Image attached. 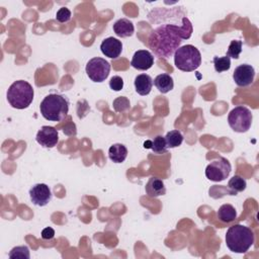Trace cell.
I'll return each instance as SVG.
<instances>
[{
  "label": "cell",
  "mask_w": 259,
  "mask_h": 259,
  "mask_svg": "<svg viewBox=\"0 0 259 259\" xmlns=\"http://www.w3.org/2000/svg\"><path fill=\"white\" fill-rule=\"evenodd\" d=\"M247 182L240 175H234L228 182V188L232 192L233 195H236L238 192L244 191L246 189Z\"/></svg>",
  "instance_id": "obj_21"
},
{
  "label": "cell",
  "mask_w": 259,
  "mask_h": 259,
  "mask_svg": "<svg viewBox=\"0 0 259 259\" xmlns=\"http://www.w3.org/2000/svg\"><path fill=\"white\" fill-rule=\"evenodd\" d=\"M85 71L89 79H91L93 82L101 83L105 81L109 75L110 64L103 58L95 57L87 62Z\"/></svg>",
  "instance_id": "obj_7"
},
{
  "label": "cell",
  "mask_w": 259,
  "mask_h": 259,
  "mask_svg": "<svg viewBox=\"0 0 259 259\" xmlns=\"http://www.w3.org/2000/svg\"><path fill=\"white\" fill-rule=\"evenodd\" d=\"M255 77V70L249 64H241L239 65L234 73L233 79L235 83L240 87H246L253 83Z\"/></svg>",
  "instance_id": "obj_10"
},
{
  "label": "cell",
  "mask_w": 259,
  "mask_h": 259,
  "mask_svg": "<svg viewBox=\"0 0 259 259\" xmlns=\"http://www.w3.org/2000/svg\"><path fill=\"white\" fill-rule=\"evenodd\" d=\"M34 91L32 86L24 80L13 82L6 93L8 103L16 109L27 108L33 100Z\"/></svg>",
  "instance_id": "obj_4"
},
{
  "label": "cell",
  "mask_w": 259,
  "mask_h": 259,
  "mask_svg": "<svg viewBox=\"0 0 259 259\" xmlns=\"http://www.w3.org/2000/svg\"><path fill=\"white\" fill-rule=\"evenodd\" d=\"M237 218V211L232 204L226 203L220 206L218 210V219L223 223H230Z\"/></svg>",
  "instance_id": "obj_20"
},
{
  "label": "cell",
  "mask_w": 259,
  "mask_h": 259,
  "mask_svg": "<svg viewBox=\"0 0 259 259\" xmlns=\"http://www.w3.org/2000/svg\"><path fill=\"white\" fill-rule=\"evenodd\" d=\"M29 198L34 205L45 206L52 199V191L45 183H36L29 189Z\"/></svg>",
  "instance_id": "obj_9"
},
{
  "label": "cell",
  "mask_w": 259,
  "mask_h": 259,
  "mask_svg": "<svg viewBox=\"0 0 259 259\" xmlns=\"http://www.w3.org/2000/svg\"><path fill=\"white\" fill-rule=\"evenodd\" d=\"M145 189H146V193L150 197H158L166 193V187L164 185L163 180L154 176L149 178L145 186Z\"/></svg>",
  "instance_id": "obj_14"
},
{
  "label": "cell",
  "mask_w": 259,
  "mask_h": 259,
  "mask_svg": "<svg viewBox=\"0 0 259 259\" xmlns=\"http://www.w3.org/2000/svg\"><path fill=\"white\" fill-rule=\"evenodd\" d=\"M226 244L234 253H246L254 244V234L246 226L234 225L226 233Z\"/></svg>",
  "instance_id": "obj_3"
},
{
  "label": "cell",
  "mask_w": 259,
  "mask_h": 259,
  "mask_svg": "<svg viewBox=\"0 0 259 259\" xmlns=\"http://www.w3.org/2000/svg\"><path fill=\"white\" fill-rule=\"evenodd\" d=\"M242 40L239 39H233L228 48L227 51V55L229 58H233V59H238L240 54L242 53Z\"/></svg>",
  "instance_id": "obj_25"
},
{
  "label": "cell",
  "mask_w": 259,
  "mask_h": 259,
  "mask_svg": "<svg viewBox=\"0 0 259 259\" xmlns=\"http://www.w3.org/2000/svg\"><path fill=\"white\" fill-rule=\"evenodd\" d=\"M112 105L116 112H122V111L128 109L131 106L130 100L125 96H120V97L115 98L112 102Z\"/></svg>",
  "instance_id": "obj_26"
},
{
  "label": "cell",
  "mask_w": 259,
  "mask_h": 259,
  "mask_svg": "<svg viewBox=\"0 0 259 259\" xmlns=\"http://www.w3.org/2000/svg\"><path fill=\"white\" fill-rule=\"evenodd\" d=\"M213 66H214V70L218 73L224 72V71H228L231 67V59L228 56H224V57H213Z\"/></svg>",
  "instance_id": "obj_24"
},
{
  "label": "cell",
  "mask_w": 259,
  "mask_h": 259,
  "mask_svg": "<svg viewBox=\"0 0 259 259\" xmlns=\"http://www.w3.org/2000/svg\"><path fill=\"white\" fill-rule=\"evenodd\" d=\"M109 87L113 91H120L123 88V80L119 76H113L109 80Z\"/></svg>",
  "instance_id": "obj_28"
},
{
  "label": "cell",
  "mask_w": 259,
  "mask_h": 259,
  "mask_svg": "<svg viewBox=\"0 0 259 259\" xmlns=\"http://www.w3.org/2000/svg\"><path fill=\"white\" fill-rule=\"evenodd\" d=\"M35 140L44 148H54L59 142V133L54 126L44 125L37 132Z\"/></svg>",
  "instance_id": "obj_11"
},
{
  "label": "cell",
  "mask_w": 259,
  "mask_h": 259,
  "mask_svg": "<svg viewBox=\"0 0 259 259\" xmlns=\"http://www.w3.org/2000/svg\"><path fill=\"white\" fill-rule=\"evenodd\" d=\"M39 110L47 120L61 121L68 114L69 100L63 94L50 93L40 102Z\"/></svg>",
  "instance_id": "obj_2"
},
{
  "label": "cell",
  "mask_w": 259,
  "mask_h": 259,
  "mask_svg": "<svg viewBox=\"0 0 259 259\" xmlns=\"http://www.w3.org/2000/svg\"><path fill=\"white\" fill-rule=\"evenodd\" d=\"M145 149H151L155 154H164L167 152L168 147L163 136H156L154 140H148L144 143Z\"/></svg>",
  "instance_id": "obj_19"
},
{
  "label": "cell",
  "mask_w": 259,
  "mask_h": 259,
  "mask_svg": "<svg viewBox=\"0 0 259 259\" xmlns=\"http://www.w3.org/2000/svg\"><path fill=\"white\" fill-rule=\"evenodd\" d=\"M154 11L159 16H162L164 22L151 31L148 37V46L155 56L167 60L174 55L182 39H188L191 36L193 31L192 24L187 16H185L182 19V22L178 24L176 18L182 14V11L179 8L175 9L173 16H170V21L156 10Z\"/></svg>",
  "instance_id": "obj_1"
},
{
  "label": "cell",
  "mask_w": 259,
  "mask_h": 259,
  "mask_svg": "<svg viewBox=\"0 0 259 259\" xmlns=\"http://www.w3.org/2000/svg\"><path fill=\"white\" fill-rule=\"evenodd\" d=\"M164 138H165L168 148H176V147L180 146L183 142V136L177 130H172V131L168 132Z\"/></svg>",
  "instance_id": "obj_22"
},
{
  "label": "cell",
  "mask_w": 259,
  "mask_h": 259,
  "mask_svg": "<svg viewBox=\"0 0 259 259\" xmlns=\"http://www.w3.org/2000/svg\"><path fill=\"white\" fill-rule=\"evenodd\" d=\"M131 65L137 70L146 71L154 65V56L147 50H139L134 54Z\"/></svg>",
  "instance_id": "obj_12"
},
{
  "label": "cell",
  "mask_w": 259,
  "mask_h": 259,
  "mask_svg": "<svg viewBox=\"0 0 259 259\" xmlns=\"http://www.w3.org/2000/svg\"><path fill=\"white\" fill-rule=\"evenodd\" d=\"M174 64L183 72H192L201 64L200 52L192 45L179 47L174 53Z\"/></svg>",
  "instance_id": "obj_5"
},
{
  "label": "cell",
  "mask_w": 259,
  "mask_h": 259,
  "mask_svg": "<svg viewBox=\"0 0 259 259\" xmlns=\"http://www.w3.org/2000/svg\"><path fill=\"white\" fill-rule=\"evenodd\" d=\"M232 166L230 162L224 158L220 157L212 160L205 168V176L208 180L220 182L225 180L231 173Z\"/></svg>",
  "instance_id": "obj_8"
},
{
  "label": "cell",
  "mask_w": 259,
  "mask_h": 259,
  "mask_svg": "<svg viewBox=\"0 0 259 259\" xmlns=\"http://www.w3.org/2000/svg\"><path fill=\"white\" fill-rule=\"evenodd\" d=\"M252 119L251 110L243 105L236 106L228 115L229 125L236 133H246L251 127Z\"/></svg>",
  "instance_id": "obj_6"
},
{
  "label": "cell",
  "mask_w": 259,
  "mask_h": 259,
  "mask_svg": "<svg viewBox=\"0 0 259 259\" xmlns=\"http://www.w3.org/2000/svg\"><path fill=\"white\" fill-rule=\"evenodd\" d=\"M8 257L11 259H29V249L27 246H16L10 250Z\"/></svg>",
  "instance_id": "obj_23"
},
{
  "label": "cell",
  "mask_w": 259,
  "mask_h": 259,
  "mask_svg": "<svg viewBox=\"0 0 259 259\" xmlns=\"http://www.w3.org/2000/svg\"><path fill=\"white\" fill-rule=\"evenodd\" d=\"M114 33L119 37L132 36L135 31V26L133 22L127 18H120L116 20L112 26Z\"/></svg>",
  "instance_id": "obj_15"
},
{
  "label": "cell",
  "mask_w": 259,
  "mask_h": 259,
  "mask_svg": "<svg viewBox=\"0 0 259 259\" xmlns=\"http://www.w3.org/2000/svg\"><path fill=\"white\" fill-rule=\"evenodd\" d=\"M56 19L61 23L68 22L71 19V11L66 7L60 8L56 13Z\"/></svg>",
  "instance_id": "obj_27"
},
{
  "label": "cell",
  "mask_w": 259,
  "mask_h": 259,
  "mask_svg": "<svg viewBox=\"0 0 259 259\" xmlns=\"http://www.w3.org/2000/svg\"><path fill=\"white\" fill-rule=\"evenodd\" d=\"M153 87V79L148 74H140L135 78L136 92L142 96L148 95Z\"/></svg>",
  "instance_id": "obj_16"
},
{
  "label": "cell",
  "mask_w": 259,
  "mask_h": 259,
  "mask_svg": "<svg viewBox=\"0 0 259 259\" xmlns=\"http://www.w3.org/2000/svg\"><path fill=\"white\" fill-rule=\"evenodd\" d=\"M108 157L114 163H122L127 157V149L122 144H113L108 150Z\"/></svg>",
  "instance_id": "obj_18"
},
{
  "label": "cell",
  "mask_w": 259,
  "mask_h": 259,
  "mask_svg": "<svg viewBox=\"0 0 259 259\" xmlns=\"http://www.w3.org/2000/svg\"><path fill=\"white\" fill-rule=\"evenodd\" d=\"M153 83L156 86V88L158 89V91L160 93H162V94L168 93L174 87L173 78L170 75H168V74H160V75H158L154 79Z\"/></svg>",
  "instance_id": "obj_17"
},
{
  "label": "cell",
  "mask_w": 259,
  "mask_h": 259,
  "mask_svg": "<svg viewBox=\"0 0 259 259\" xmlns=\"http://www.w3.org/2000/svg\"><path fill=\"white\" fill-rule=\"evenodd\" d=\"M55 236V230L51 227H48V228H45L42 231H41V238L44 240H51L53 239Z\"/></svg>",
  "instance_id": "obj_29"
},
{
  "label": "cell",
  "mask_w": 259,
  "mask_h": 259,
  "mask_svg": "<svg viewBox=\"0 0 259 259\" xmlns=\"http://www.w3.org/2000/svg\"><path fill=\"white\" fill-rule=\"evenodd\" d=\"M101 53L110 59H116L122 52V44L120 40L113 36H109L102 40L100 44Z\"/></svg>",
  "instance_id": "obj_13"
}]
</instances>
